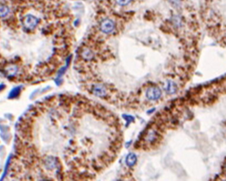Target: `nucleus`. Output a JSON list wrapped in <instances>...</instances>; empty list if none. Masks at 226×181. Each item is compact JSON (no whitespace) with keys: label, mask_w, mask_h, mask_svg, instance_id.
Wrapping results in <instances>:
<instances>
[{"label":"nucleus","mask_w":226,"mask_h":181,"mask_svg":"<svg viewBox=\"0 0 226 181\" xmlns=\"http://www.w3.org/2000/svg\"><path fill=\"white\" fill-rule=\"evenodd\" d=\"M4 88H5V85H4V84H1V85H0V91H1V90H3Z\"/></svg>","instance_id":"f8f14e48"},{"label":"nucleus","mask_w":226,"mask_h":181,"mask_svg":"<svg viewBox=\"0 0 226 181\" xmlns=\"http://www.w3.org/2000/svg\"><path fill=\"white\" fill-rule=\"evenodd\" d=\"M82 54H83V58L86 60H90L93 58V53H92L91 50H88V49L83 50V52Z\"/></svg>","instance_id":"1a4fd4ad"},{"label":"nucleus","mask_w":226,"mask_h":181,"mask_svg":"<svg viewBox=\"0 0 226 181\" xmlns=\"http://www.w3.org/2000/svg\"><path fill=\"white\" fill-rule=\"evenodd\" d=\"M93 92L94 95L97 96L99 97H102L106 96V89L103 86H100V85H97V86H95L93 87Z\"/></svg>","instance_id":"20e7f679"},{"label":"nucleus","mask_w":226,"mask_h":181,"mask_svg":"<svg viewBox=\"0 0 226 181\" xmlns=\"http://www.w3.org/2000/svg\"><path fill=\"white\" fill-rule=\"evenodd\" d=\"M115 28V24L110 19H105L101 22L100 29L105 34H109Z\"/></svg>","instance_id":"f03ea898"},{"label":"nucleus","mask_w":226,"mask_h":181,"mask_svg":"<svg viewBox=\"0 0 226 181\" xmlns=\"http://www.w3.org/2000/svg\"><path fill=\"white\" fill-rule=\"evenodd\" d=\"M126 164L128 167H133L137 162V157L135 154L130 153L127 155L125 160Z\"/></svg>","instance_id":"39448f33"},{"label":"nucleus","mask_w":226,"mask_h":181,"mask_svg":"<svg viewBox=\"0 0 226 181\" xmlns=\"http://www.w3.org/2000/svg\"><path fill=\"white\" fill-rule=\"evenodd\" d=\"M166 90H167V93L171 94H174L176 93V86L175 85V83L171 81H167V86L165 87Z\"/></svg>","instance_id":"423d86ee"},{"label":"nucleus","mask_w":226,"mask_h":181,"mask_svg":"<svg viewBox=\"0 0 226 181\" xmlns=\"http://www.w3.org/2000/svg\"><path fill=\"white\" fill-rule=\"evenodd\" d=\"M20 91H21V87H16L14 88L9 93V99H14L15 97L18 96L20 93Z\"/></svg>","instance_id":"6e6552de"},{"label":"nucleus","mask_w":226,"mask_h":181,"mask_svg":"<svg viewBox=\"0 0 226 181\" xmlns=\"http://www.w3.org/2000/svg\"><path fill=\"white\" fill-rule=\"evenodd\" d=\"M9 13V8L6 5H0V18H4Z\"/></svg>","instance_id":"0eeeda50"},{"label":"nucleus","mask_w":226,"mask_h":181,"mask_svg":"<svg viewBox=\"0 0 226 181\" xmlns=\"http://www.w3.org/2000/svg\"><path fill=\"white\" fill-rule=\"evenodd\" d=\"M123 117H125V119H126V120L128 121L127 122V124L128 125L129 124L130 122H131V121H134V118H133L132 116H130V115H123Z\"/></svg>","instance_id":"9b49d317"},{"label":"nucleus","mask_w":226,"mask_h":181,"mask_svg":"<svg viewBox=\"0 0 226 181\" xmlns=\"http://www.w3.org/2000/svg\"><path fill=\"white\" fill-rule=\"evenodd\" d=\"M131 0H115V2L119 6H127L128 4H129L131 2Z\"/></svg>","instance_id":"9d476101"},{"label":"nucleus","mask_w":226,"mask_h":181,"mask_svg":"<svg viewBox=\"0 0 226 181\" xmlns=\"http://www.w3.org/2000/svg\"><path fill=\"white\" fill-rule=\"evenodd\" d=\"M22 23H23L24 27L25 28L28 29V30H32V29L35 28L36 26L38 25V18L33 15H26L23 18Z\"/></svg>","instance_id":"f257e3e1"},{"label":"nucleus","mask_w":226,"mask_h":181,"mask_svg":"<svg viewBox=\"0 0 226 181\" xmlns=\"http://www.w3.org/2000/svg\"><path fill=\"white\" fill-rule=\"evenodd\" d=\"M161 96V90L158 87L149 88L146 93V96L148 99L151 100H157Z\"/></svg>","instance_id":"7ed1b4c3"}]
</instances>
